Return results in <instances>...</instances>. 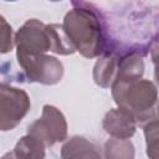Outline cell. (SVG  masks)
<instances>
[{
	"label": "cell",
	"instance_id": "1",
	"mask_svg": "<svg viewBox=\"0 0 159 159\" xmlns=\"http://www.w3.org/2000/svg\"><path fill=\"white\" fill-rule=\"evenodd\" d=\"M63 19L62 29L70 42L86 58L99 57L107 51V39L99 11L93 2L73 1Z\"/></svg>",
	"mask_w": 159,
	"mask_h": 159
},
{
	"label": "cell",
	"instance_id": "2",
	"mask_svg": "<svg viewBox=\"0 0 159 159\" xmlns=\"http://www.w3.org/2000/svg\"><path fill=\"white\" fill-rule=\"evenodd\" d=\"M14 45L16 52L26 55H41L50 51L56 55L68 56L76 52L62 25H46L37 19L27 20L17 30L14 36Z\"/></svg>",
	"mask_w": 159,
	"mask_h": 159
},
{
	"label": "cell",
	"instance_id": "3",
	"mask_svg": "<svg viewBox=\"0 0 159 159\" xmlns=\"http://www.w3.org/2000/svg\"><path fill=\"white\" fill-rule=\"evenodd\" d=\"M112 96L119 108L128 111L135 119L137 125L158 119V91L150 80L133 82H118L112 84Z\"/></svg>",
	"mask_w": 159,
	"mask_h": 159
},
{
	"label": "cell",
	"instance_id": "4",
	"mask_svg": "<svg viewBox=\"0 0 159 159\" xmlns=\"http://www.w3.org/2000/svg\"><path fill=\"white\" fill-rule=\"evenodd\" d=\"M16 58L29 82L52 86L58 83L63 77V65L53 56L16 52Z\"/></svg>",
	"mask_w": 159,
	"mask_h": 159
},
{
	"label": "cell",
	"instance_id": "5",
	"mask_svg": "<svg viewBox=\"0 0 159 159\" xmlns=\"http://www.w3.org/2000/svg\"><path fill=\"white\" fill-rule=\"evenodd\" d=\"M27 134L41 142L45 147H52L67 138L66 118L57 107L45 104L41 117L29 125Z\"/></svg>",
	"mask_w": 159,
	"mask_h": 159
},
{
	"label": "cell",
	"instance_id": "6",
	"mask_svg": "<svg viewBox=\"0 0 159 159\" xmlns=\"http://www.w3.org/2000/svg\"><path fill=\"white\" fill-rule=\"evenodd\" d=\"M29 94L17 87L0 83V130L16 128L30 111Z\"/></svg>",
	"mask_w": 159,
	"mask_h": 159
},
{
	"label": "cell",
	"instance_id": "7",
	"mask_svg": "<svg viewBox=\"0 0 159 159\" xmlns=\"http://www.w3.org/2000/svg\"><path fill=\"white\" fill-rule=\"evenodd\" d=\"M103 129L112 138L118 139H129L134 135L137 130V122L134 117L123 108L109 109L102 122Z\"/></svg>",
	"mask_w": 159,
	"mask_h": 159
},
{
	"label": "cell",
	"instance_id": "8",
	"mask_svg": "<svg viewBox=\"0 0 159 159\" xmlns=\"http://www.w3.org/2000/svg\"><path fill=\"white\" fill-rule=\"evenodd\" d=\"M62 159H103L99 148L84 137H71L61 148Z\"/></svg>",
	"mask_w": 159,
	"mask_h": 159
},
{
	"label": "cell",
	"instance_id": "9",
	"mask_svg": "<svg viewBox=\"0 0 159 159\" xmlns=\"http://www.w3.org/2000/svg\"><path fill=\"white\" fill-rule=\"evenodd\" d=\"M118 60L119 55L113 51H107L98 57L93 67V80L96 84L103 88L112 87L117 75Z\"/></svg>",
	"mask_w": 159,
	"mask_h": 159
},
{
	"label": "cell",
	"instance_id": "10",
	"mask_svg": "<svg viewBox=\"0 0 159 159\" xmlns=\"http://www.w3.org/2000/svg\"><path fill=\"white\" fill-rule=\"evenodd\" d=\"M143 73H144V61L142 56L137 53L119 55L117 75L113 84L118 82H133L140 80Z\"/></svg>",
	"mask_w": 159,
	"mask_h": 159
},
{
	"label": "cell",
	"instance_id": "11",
	"mask_svg": "<svg viewBox=\"0 0 159 159\" xmlns=\"http://www.w3.org/2000/svg\"><path fill=\"white\" fill-rule=\"evenodd\" d=\"M45 145L26 134L19 139L12 153L15 159H45Z\"/></svg>",
	"mask_w": 159,
	"mask_h": 159
},
{
	"label": "cell",
	"instance_id": "12",
	"mask_svg": "<svg viewBox=\"0 0 159 159\" xmlns=\"http://www.w3.org/2000/svg\"><path fill=\"white\" fill-rule=\"evenodd\" d=\"M135 149L129 139L109 138L104 143L103 159H134Z\"/></svg>",
	"mask_w": 159,
	"mask_h": 159
},
{
	"label": "cell",
	"instance_id": "13",
	"mask_svg": "<svg viewBox=\"0 0 159 159\" xmlns=\"http://www.w3.org/2000/svg\"><path fill=\"white\" fill-rule=\"evenodd\" d=\"M147 139V154L149 159H158V119H153L143 125Z\"/></svg>",
	"mask_w": 159,
	"mask_h": 159
},
{
	"label": "cell",
	"instance_id": "14",
	"mask_svg": "<svg viewBox=\"0 0 159 159\" xmlns=\"http://www.w3.org/2000/svg\"><path fill=\"white\" fill-rule=\"evenodd\" d=\"M14 47V31L6 19L0 15V53H9Z\"/></svg>",
	"mask_w": 159,
	"mask_h": 159
},
{
	"label": "cell",
	"instance_id": "15",
	"mask_svg": "<svg viewBox=\"0 0 159 159\" xmlns=\"http://www.w3.org/2000/svg\"><path fill=\"white\" fill-rule=\"evenodd\" d=\"M0 159H15V157H14V153H12V152H7V153H5Z\"/></svg>",
	"mask_w": 159,
	"mask_h": 159
}]
</instances>
